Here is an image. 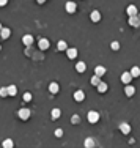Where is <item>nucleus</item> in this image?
I'll use <instances>...</instances> for the list:
<instances>
[{"label": "nucleus", "instance_id": "obj_1", "mask_svg": "<svg viewBox=\"0 0 140 148\" xmlns=\"http://www.w3.org/2000/svg\"><path fill=\"white\" fill-rule=\"evenodd\" d=\"M87 118H88L90 123H98L99 121V114L96 110H90L88 114H87Z\"/></svg>", "mask_w": 140, "mask_h": 148}, {"label": "nucleus", "instance_id": "obj_2", "mask_svg": "<svg viewBox=\"0 0 140 148\" xmlns=\"http://www.w3.org/2000/svg\"><path fill=\"white\" fill-rule=\"evenodd\" d=\"M17 115H19V118H21V120H28V118H30V110H28V109H25V107H22V109H19V110H17Z\"/></svg>", "mask_w": 140, "mask_h": 148}, {"label": "nucleus", "instance_id": "obj_3", "mask_svg": "<svg viewBox=\"0 0 140 148\" xmlns=\"http://www.w3.org/2000/svg\"><path fill=\"white\" fill-rule=\"evenodd\" d=\"M132 74H131V71H124L123 74H121V82H123L124 85H128L131 81H132Z\"/></svg>", "mask_w": 140, "mask_h": 148}, {"label": "nucleus", "instance_id": "obj_4", "mask_svg": "<svg viewBox=\"0 0 140 148\" xmlns=\"http://www.w3.org/2000/svg\"><path fill=\"white\" fill-rule=\"evenodd\" d=\"M128 22H129L131 27H139V25H140V17L139 16H129Z\"/></svg>", "mask_w": 140, "mask_h": 148}, {"label": "nucleus", "instance_id": "obj_5", "mask_svg": "<svg viewBox=\"0 0 140 148\" xmlns=\"http://www.w3.org/2000/svg\"><path fill=\"white\" fill-rule=\"evenodd\" d=\"M65 10L68 11L69 14H72V13H76V10H77V5H76L74 2H68V3L65 5Z\"/></svg>", "mask_w": 140, "mask_h": 148}, {"label": "nucleus", "instance_id": "obj_6", "mask_svg": "<svg viewBox=\"0 0 140 148\" xmlns=\"http://www.w3.org/2000/svg\"><path fill=\"white\" fill-rule=\"evenodd\" d=\"M38 47H39L41 51L49 49V40H47V38H41V40H39V43H38Z\"/></svg>", "mask_w": 140, "mask_h": 148}, {"label": "nucleus", "instance_id": "obj_7", "mask_svg": "<svg viewBox=\"0 0 140 148\" xmlns=\"http://www.w3.org/2000/svg\"><path fill=\"white\" fill-rule=\"evenodd\" d=\"M74 99L77 102H82L83 99H85V93H83L82 90H77V91H74Z\"/></svg>", "mask_w": 140, "mask_h": 148}, {"label": "nucleus", "instance_id": "obj_8", "mask_svg": "<svg viewBox=\"0 0 140 148\" xmlns=\"http://www.w3.org/2000/svg\"><path fill=\"white\" fill-rule=\"evenodd\" d=\"M66 55H68V58H76L77 57V49H76V47H68V49H66Z\"/></svg>", "mask_w": 140, "mask_h": 148}, {"label": "nucleus", "instance_id": "obj_9", "mask_svg": "<svg viewBox=\"0 0 140 148\" xmlns=\"http://www.w3.org/2000/svg\"><path fill=\"white\" fill-rule=\"evenodd\" d=\"M106 71L107 69L104 66H101V65H98V66L95 68V74H96V76H99V77H103L104 74H106Z\"/></svg>", "mask_w": 140, "mask_h": 148}, {"label": "nucleus", "instance_id": "obj_10", "mask_svg": "<svg viewBox=\"0 0 140 148\" xmlns=\"http://www.w3.org/2000/svg\"><path fill=\"white\" fill-rule=\"evenodd\" d=\"M90 19H91L93 22H99V20H101V13H99L98 10H95L91 14H90Z\"/></svg>", "mask_w": 140, "mask_h": 148}, {"label": "nucleus", "instance_id": "obj_11", "mask_svg": "<svg viewBox=\"0 0 140 148\" xmlns=\"http://www.w3.org/2000/svg\"><path fill=\"white\" fill-rule=\"evenodd\" d=\"M10 35H11L10 28L3 27V28H2V30H0V36H2V40H8V38H10Z\"/></svg>", "mask_w": 140, "mask_h": 148}, {"label": "nucleus", "instance_id": "obj_12", "mask_svg": "<svg viewBox=\"0 0 140 148\" xmlns=\"http://www.w3.org/2000/svg\"><path fill=\"white\" fill-rule=\"evenodd\" d=\"M22 43H24L25 46H32V43H33V36H32V35H24V36H22Z\"/></svg>", "mask_w": 140, "mask_h": 148}, {"label": "nucleus", "instance_id": "obj_13", "mask_svg": "<svg viewBox=\"0 0 140 148\" xmlns=\"http://www.w3.org/2000/svg\"><path fill=\"white\" fill-rule=\"evenodd\" d=\"M87 69V65L83 63V61H77V65H76V71L77 73H85Z\"/></svg>", "mask_w": 140, "mask_h": 148}, {"label": "nucleus", "instance_id": "obj_14", "mask_svg": "<svg viewBox=\"0 0 140 148\" xmlns=\"http://www.w3.org/2000/svg\"><path fill=\"white\" fill-rule=\"evenodd\" d=\"M126 13H128V16H137V7L129 5V7L126 8Z\"/></svg>", "mask_w": 140, "mask_h": 148}, {"label": "nucleus", "instance_id": "obj_15", "mask_svg": "<svg viewBox=\"0 0 140 148\" xmlns=\"http://www.w3.org/2000/svg\"><path fill=\"white\" fill-rule=\"evenodd\" d=\"M120 131L123 132V134H129V132H131V126L128 125V123H121V125H120Z\"/></svg>", "mask_w": 140, "mask_h": 148}, {"label": "nucleus", "instance_id": "obj_16", "mask_svg": "<svg viewBox=\"0 0 140 148\" xmlns=\"http://www.w3.org/2000/svg\"><path fill=\"white\" fill-rule=\"evenodd\" d=\"M124 93H126V96H132V94L135 93V88H134L132 85L128 84L126 87H124Z\"/></svg>", "mask_w": 140, "mask_h": 148}, {"label": "nucleus", "instance_id": "obj_17", "mask_svg": "<svg viewBox=\"0 0 140 148\" xmlns=\"http://www.w3.org/2000/svg\"><path fill=\"white\" fill-rule=\"evenodd\" d=\"M58 90H60V88H58V84H57V82H52V84L49 85V91H51L52 94H57Z\"/></svg>", "mask_w": 140, "mask_h": 148}, {"label": "nucleus", "instance_id": "obj_18", "mask_svg": "<svg viewBox=\"0 0 140 148\" xmlns=\"http://www.w3.org/2000/svg\"><path fill=\"white\" fill-rule=\"evenodd\" d=\"M107 88H109V87H107V84H106V82H103V81H101V82L98 84V91H99V93H106V91H107Z\"/></svg>", "mask_w": 140, "mask_h": 148}, {"label": "nucleus", "instance_id": "obj_19", "mask_svg": "<svg viewBox=\"0 0 140 148\" xmlns=\"http://www.w3.org/2000/svg\"><path fill=\"white\" fill-rule=\"evenodd\" d=\"M60 115H62V110H60V109H52V112H51L52 120H57V118H60Z\"/></svg>", "mask_w": 140, "mask_h": 148}, {"label": "nucleus", "instance_id": "obj_20", "mask_svg": "<svg viewBox=\"0 0 140 148\" xmlns=\"http://www.w3.org/2000/svg\"><path fill=\"white\" fill-rule=\"evenodd\" d=\"M57 47H58V51H62V52L65 51V52H66V49H68V44H66V41L62 40V41H58Z\"/></svg>", "mask_w": 140, "mask_h": 148}, {"label": "nucleus", "instance_id": "obj_21", "mask_svg": "<svg viewBox=\"0 0 140 148\" xmlns=\"http://www.w3.org/2000/svg\"><path fill=\"white\" fill-rule=\"evenodd\" d=\"M16 93H17L16 85H10L8 87V96H16Z\"/></svg>", "mask_w": 140, "mask_h": 148}, {"label": "nucleus", "instance_id": "obj_22", "mask_svg": "<svg viewBox=\"0 0 140 148\" xmlns=\"http://www.w3.org/2000/svg\"><path fill=\"white\" fill-rule=\"evenodd\" d=\"M131 74H132V77H140V68L139 66H132Z\"/></svg>", "mask_w": 140, "mask_h": 148}, {"label": "nucleus", "instance_id": "obj_23", "mask_svg": "<svg viewBox=\"0 0 140 148\" xmlns=\"http://www.w3.org/2000/svg\"><path fill=\"white\" fill-rule=\"evenodd\" d=\"M2 147H3V148H13L14 143H13V140H11V139H7V140H3Z\"/></svg>", "mask_w": 140, "mask_h": 148}, {"label": "nucleus", "instance_id": "obj_24", "mask_svg": "<svg viewBox=\"0 0 140 148\" xmlns=\"http://www.w3.org/2000/svg\"><path fill=\"white\" fill-rule=\"evenodd\" d=\"M99 82H101V77L95 74V76L91 77V81H90V84H91V85H95V87H98V84H99Z\"/></svg>", "mask_w": 140, "mask_h": 148}, {"label": "nucleus", "instance_id": "obj_25", "mask_svg": "<svg viewBox=\"0 0 140 148\" xmlns=\"http://www.w3.org/2000/svg\"><path fill=\"white\" fill-rule=\"evenodd\" d=\"M83 145H85L87 148H91V147H95V140L88 137V139H85V143H83Z\"/></svg>", "mask_w": 140, "mask_h": 148}, {"label": "nucleus", "instance_id": "obj_26", "mask_svg": "<svg viewBox=\"0 0 140 148\" xmlns=\"http://www.w3.org/2000/svg\"><path fill=\"white\" fill-rule=\"evenodd\" d=\"M0 96H2V98L8 96V87H2V88H0Z\"/></svg>", "mask_w": 140, "mask_h": 148}, {"label": "nucleus", "instance_id": "obj_27", "mask_svg": "<svg viewBox=\"0 0 140 148\" xmlns=\"http://www.w3.org/2000/svg\"><path fill=\"white\" fill-rule=\"evenodd\" d=\"M79 121H80V117H79V115H72V117H71V123H72V125H77Z\"/></svg>", "mask_w": 140, "mask_h": 148}, {"label": "nucleus", "instance_id": "obj_28", "mask_svg": "<svg viewBox=\"0 0 140 148\" xmlns=\"http://www.w3.org/2000/svg\"><path fill=\"white\" fill-rule=\"evenodd\" d=\"M24 101H25V102L32 101V93H28V91H25V93H24Z\"/></svg>", "mask_w": 140, "mask_h": 148}, {"label": "nucleus", "instance_id": "obj_29", "mask_svg": "<svg viewBox=\"0 0 140 148\" xmlns=\"http://www.w3.org/2000/svg\"><path fill=\"white\" fill-rule=\"evenodd\" d=\"M110 47H112L113 51H118V49H120V43H118V41H113V43L110 44Z\"/></svg>", "mask_w": 140, "mask_h": 148}, {"label": "nucleus", "instance_id": "obj_30", "mask_svg": "<svg viewBox=\"0 0 140 148\" xmlns=\"http://www.w3.org/2000/svg\"><path fill=\"white\" fill-rule=\"evenodd\" d=\"M55 135H57V137H62V135H63V129H57V131H55Z\"/></svg>", "mask_w": 140, "mask_h": 148}, {"label": "nucleus", "instance_id": "obj_31", "mask_svg": "<svg viewBox=\"0 0 140 148\" xmlns=\"http://www.w3.org/2000/svg\"><path fill=\"white\" fill-rule=\"evenodd\" d=\"M8 3V0H0V7H5Z\"/></svg>", "mask_w": 140, "mask_h": 148}, {"label": "nucleus", "instance_id": "obj_32", "mask_svg": "<svg viewBox=\"0 0 140 148\" xmlns=\"http://www.w3.org/2000/svg\"><path fill=\"white\" fill-rule=\"evenodd\" d=\"M36 2H38V3H39V5H43V3H44V2H46V0H36Z\"/></svg>", "mask_w": 140, "mask_h": 148}, {"label": "nucleus", "instance_id": "obj_33", "mask_svg": "<svg viewBox=\"0 0 140 148\" xmlns=\"http://www.w3.org/2000/svg\"><path fill=\"white\" fill-rule=\"evenodd\" d=\"M2 28H3V27H2V24H0V30H2Z\"/></svg>", "mask_w": 140, "mask_h": 148}, {"label": "nucleus", "instance_id": "obj_34", "mask_svg": "<svg viewBox=\"0 0 140 148\" xmlns=\"http://www.w3.org/2000/svg\"><path fill=\"white\" fill-rule=\"evenodd\" d=\"M0 49H2V46H0Z\"/></svg>", "mask_w": 140, "mask_h": 148}]
</instances>
